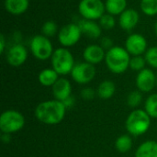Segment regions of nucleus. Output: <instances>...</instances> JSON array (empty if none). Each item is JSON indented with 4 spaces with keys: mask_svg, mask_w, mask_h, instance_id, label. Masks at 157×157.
<instances>
[{
    "mask_svg": "<svg viewBox=\"0 0 157 157\" xmlns=\"http://www.w3.org/2000/svg\"><path fill=\"white\" fill-rule=\"evenodd\" d=\"M77 10L82 18L98 20L105 13V2L102 0H80Z\"/></svg>",
    "mask_w": 157,
    "mask_h": 157,
    "instance_id": "7",
    "label": "nucleus"
},
{
    "mask_svg": "<svg viewBox=\"0 0 157 157\" xmlns=\"http://www.w3.org/2000/svg\"><path fill=\"white\" fill-rule=\"evenodd\" d=\"M59 79V74L53 68H46L39 74V82L44 86H52Z\"/></svg>",
    "mask_w": 157,
    "mask_h": 157,
    "instance_id": "20",
    "label": "nucleus"
},
{
    "mask_svg": "<svg viewBox=\"0 0 157 157\" xmlns=\"http://www.w3.org/2000/svg\"><path fill=\"white\" fill-rule=\"evenodd\" d=\"M85 62L93 65L100 63L106 57V51L99 44H90L86 46L83 52Z\"/></svg>",
    "mask_w": 157,
    "mask_h": 157,
    "instance_id": "14",
    "label": "nucleus"
},
{
    "mask_svg": "<svg viewBox=\"0 0 157 157\" xmlns=\"http://www.w3.org/2000/svg\"><path fill=\"white\" fill-rule=\"evenodd\" d=\"M156 86H157V75H156Z\"/></svg>",
    "mask_w": 157,
    "mask_h": 157,
    "instance_id": "37",
    "label": "nucleus"
},
{
    "mask_svg": "<svg viewBox=\"0 0 157 157\" xmlns=\"http://www.w3.org/2000/svg\"><path fill=\"white\" fill-rule=\"evenodd\" d=\"M29 49L32 55L40 61H46L52 58L54 52L51 39L42 34H38L31 38Z\"/></svg>",
    "mask_w": 157,
    "mask_h": 157,
    "instance_id": "5",
    "label": "nucleus"
},
{
    "mask_svg": "<svg viewBox=\"0 0 157 157\" xmlns=\"http://www.w3.org/2000/svg\"><path fill=\"white\" fill-rule=\"evenodd\" d=\"M63 103L64 104L65 108H66V109H68V108H70V107L73 105V103H74V99H73V98H72V97H70L69 98H67L66 100H64Z\"/></svg>",
    "mask_w": 157,
    "mask_h": 157,
    "instance_id": "34",
    "label": "nucleus"
},
{
    "mask_svg": "<svg viewBox=\"0 0 157 157\" xmlns=\"http://www.w3.org/2000/svg\"><path fill=\"white\" fill-rule=\"evenodd\" d=\"M2 140H3V142H4V143H8V142H9V140H10L9 134H7V133H4V134L2 135Z\"/></svg>",
    "mask_w": 157,
    "mask_h": 157,
    "instance_id": "35",
    "label": "nucleus"
},
{
    "mask_svg": "<svg viewBox=\"0 0 157 157\" xmlns=\"http://www.w3.org/2000/svg\"><path fill=\"white\" fill-rule=\"evenodd\" d=\"M126 129L131 135L139 136L145 133L151 125L150 116L145 110L135 109L126 120Z\"/></svg>",
    "mask_w": 157,
    "mask_h": 157,
    "instance_id": "3",
    "label": "nucleus"
},
{
    "mask_svg": "<svg viewBox=\"0 0 157 157\" xmlns=\"http://www.w3.org/2000/svg\"><path fill=\"white\" fill-rule=\"evenodd\" d=\"M6 46V40L4 34L0 35V53H4Z\"/></svg>",
    "mask_w": 157,
    "mask_h": 157,
    "instance_id": "33",
    "label": "nucleus"
},
{
    "mask_svg": "<svg viewBox=\"0 0 157 157\" xmlns=\"http://www.w3.org/2000/svg\"><path fill=\"white\" fill-rule=\"evenodd\" d=\"M77 24L82 31V34L91 40L99 39L102 35L103 29L100 27L99 23L96 22L95 20L82 18L77 22Z\"/></svg>",
    "mask_w": 157,
    "mask_h": 157,
    "instance_id": "15",
    "label": "nucleus"
},
{
    "mask_svg": "<svg viewBox=\"0 0 157 157\" xmlns=\"http://www.w3.org/2000/svg\"><path fill=\"white\" fill-rule=\"evenodd\" d=\"M12 40H14V43H21V40H22V34L20 31H15L12 34Z\"/></svg>",
    "mask_w": 157,
    "mask_h": 157,
    "instance_id": "32",
    "label": "nucleus"
},
{
    "mask_svg": "<svg viewBox=\"0 0 157 157\" xmlns=\"http://www.w3.org/2000/svg\"><path fill=\"white\" fill-rule=\"evenodd\" d=\"M127 0H106L105 7L106 12L116 17L123 13L128 7Z\"/></svg>",
    "mask_w": 157,
    "mask_h": 157,
    "instance_id": "18",
    "label": "nucleus"
},
{
    "mask_svg": "<svg viewBox=\"0 0 157 157\" xmlns=\"http://www.w3.org/2000/svg\"><path fill=\"white\" fill-rule=\"evenodd\" d=\"M144 109L150 117L157 119V94H153L148 97L145 101Z\"/></svg>",
    "mask_w": 157,
    "mask_h": 157,
    "instance_id": "25",
    "label": "nucleus"
},
{
    "mask_svg": "<svg viewBox=\"0 0 157 157\" xmlns=\"http://www.w3.org/2000/svg\"><path fill=\"white\" fill-rule=\"evenodd\" d=\"M41 34L44 35L45 37L51 39L58 35L59 33V27L57 23L53 20H47L45 21L42 26H41Z\"/></svg>",
    "mask_w": 157,
    "mask_h": 157,
    "instance_id": "22",
    "label": "nucleus"
},
{
    "mask_svg": "<svg viewBox=\"0 0 157 157\" xmlns=\"http://www.w3.org/2000/svg\"><path fill=\"white\" fill-rule=\"evenodd\" d=\"M99 45L107 52L109 49H111L112 47H114L113 40L111 38H109V37H102V38H100V43H99Z\"/></svg>",
    "mask_w": 157,
    "mask_h": 157,
    "instance_id": "30",
    "label": "nucleus"
},
{
    "mask_svg": "<svg viewBox=\"0 0 157 157\" xmlns=\"http://www.w3.org/2000/svg\"><path fill=\"white\" fill-rule=\"evenodd\" d=\"M154 30H155V36L157 37V21L155 22V27H154Z\"/></svg>",
    "mask_w": 157,
    "mask_h": 157,
    "instance_id": "36",
    "label": "nucleus"
},
{
    "mask_svg": "<svg viewBox=\"0 0 157 157\" xmlns=\"http://www.w3.org/2000/svg\"><path fill=\"white\" fill-rule=\"evenodd\" d=\"M98 23H99L100 27L102 28V29H104V30H111L116 26V18H115L114 16H112V15L106 12L98 19Z\"/></svg>",
    "mask_w": 157,
    "mask_h": 157,
    "instance_id": "26",
    "label": "nucleus"
},
{
    "mask_svg": "<svg viewBox=\"0 0 157 157\" xmlns=\"http://www.w3.org/2000/svg\"><path fill=\"white\" fill-rule=\"evenodd\" d=\"M66 108L62 101L48 100L40 103L35 109V116L40 122L48 125L60 123L65 116Z\"/></svg>",
    "mask_w": 157,
    "mask_h": 157,
    "instance_id": "1",
    "label": "nucleus"
},
{
    "mask_svg": "<svg viewBox=\"0 0 157 157\" xmlns=\"http://www.w3.org/2000/svg\"><path fill=\"white\" fill-rule=\"evenodd\" d=\"M140 7L142 12L148 17L157 15V0H141Z\"/></svg>",
    "mask_w": 157,
    "mask_h": 157,
    "instance_id": "24",
    "label": "nucleus"
},
{
    "mask_svg": "<svg viewBox=\"0 0 157 157\" xmlns=\"http://www.w3.org/2000/svg\"><path fill=\"white\" fill-rule=\"evenodd\" d=\"M146 60L144 57H143L142 55H138V56H132L131 58L130 61V68L132 69L133 71H142L145 68V64H146Z\"/></svg>",
    "mask_w": 157,
    "mask_h": 157,
    "instance_id": "27",
    "label": "nucleus"
},
{
    "mask_svg": "<svg viewBox=\"0 0 157 157\" xmlns=\"http://www.w3.org/2000/svg\"><path fill=\"white\" fill-rule=\"evenodd\" d=\"M124 48L132 56L143 55L148 50V41L144 35L132 33L127 37Z\"/></svg>",
    "mask_w": 157,
    "mask_h": 157,
    "instance_id": "10",
    "label": "nucleus"
},
{
    "mask_svg": "<svg viewBox=\"0 0 157 157\" xmlns=\"http://www.w3.org/2000/svg\"><path fill=\"white\" fill-rule=\"evenodd\" d=\"M52 68L59 74V75H66L71 74L75 63L74 55L68 48L60 47L54 50L51 58Z\"/></svg>",
    "mask_w": 157,
    "mask_h": 157,
    "instance_id": "4",
    "label": "nucleus"
},
{
    "mask_svg": "<svg viewBox=\"0 0 157 157\" xmlns=\"http://www.w3.org/2000/svg\"><path fill=\"white\" fill-rule=\"evenodd\" d=\"M72 86L68 79L61 77L52 86V93L56 100L63 102L71 97Z\"/></svg>",
    "mask_w": 157,
    "mask_h": 157,
    "instance_id": "16",
    "label": "nucleus"
},
{
    "mask_svg": "<svg viewBox=\"0 0 157 157\" xmlns=\"http://www.w3.org/2000/svg\"><path fill=\"white\" fill-rule=\"evenodd\" d=\"M116 90L115 84L110 80H105L98 87V95L102 99H109L110 98Z\"/></svg>",
    "mask_w": 157,
    "mask_h": 157,
    "instance_id": "21",
    "label": "nucleus"
},
{
    "mask_svg": "<svg viewBox=\"0 0 157 157\" xmlns=\"http://www.w3.org/2000/svg\"><path fill=\"white\" fill-rule=\"evenodd\" d=\"M81 96L84 99L86 100H91L94 98V96H95V91L90 88V87H86V88H84L81 92Z\"/></svg>",
    "mask_w": 157,
    "mask_h": 157,
    "instance_id": "31",
    "label": "nucleus"
},
{
    "mask_svg": "<svg viewBox=\"0 0 157 157\" xmlns=\"http://www.w3.org/2000/svg\"><path fill=\"white\" fill-rule=\"evenodd\" d=\"M135 157H157V143L155 141H146L137 149Z\"/></svg>",
    "mask_w": 157,
    "mask_h": 157,
    "instance_id": "19",
    "label": "nucleus"
},
{
    "mask_svg": "<svg viewBox=\"0 0 157 157\" xmlns=\"http://www.w3.org/2000/svg\"><path fill=\"white\" fill-rule=\"evenodd\" d=\"M30 0H5V9L13 16H20L24 14L29 6Z\"/></svg>",
    "mask_w": 157,
    "mask_h": 157,
    "instance_id": "17",
    "label": "nucleus"
},
{
    "mask_svg": "<svg viewBox=\"0 0 157 157\" xmlns=\"http://www.w3.org/2000/svg\"><path fill=\"white\" fill-rule=\"evenodd\" d=\"M140 21V14L134 8H127L119 16V25L126 31L132 30Z\"/></svg>",
    "mask_w": 157,
    "mask_h": 157,
    "instance_id": "13",
    "label": "nucleus"
},
{
    "mask_svg": "<svg viewBox=\"0 0 157 157\" xmlns=\"http://www.w3.org/2000/svg\"><path fill=\"white\" fill-rule=\"evenodd\" d=\"M136 86L141 92L147 93L152 91L156 86V75L153 70L144 68L137 75Z\"/></svg>",
    "mask_w": 157,
    "mask_h": 157,
    "instance_id": "12",
    "label": "nucleus"
},
{
    "mask_svg": "<svg viewBox=\"0 0 157 157\" xmlns=\"http://www.w3.org/2000/svg\"><path fill=\"white\" fill-rule=\"evenodd\" d=\"M131 54L124 47L114 46L106 52L105 63L113 74H122L130 67Z\"/></svg>",
    "mask_w": 157,
    "mask_h": 157,
    "instance_id": "2",
    "label": "nucleus"
},
{
    "mask_svg": "<svg viewBox=\"0 0 157 157\" xmlns=\"http://www.w3.org/2000/svg\"><path fill=\"white\" fill-rule=\"evenodd\" d=\"M142 93L139 90L136 91H132L129 94L128 98H127V103L131 108H137L141 102H142Z\"/></svg>",
    "mask_w": 157,
    "mask_h": 157,
    "instance_id": "29",
    "label": "nucleus"
},
{
    "mask_svg": "<svg viewBox=\"0 0 157 157\" xmlns=\"http://www.w3.org/2000/svg\"><path fill=\"white\" fill-rule=\"evenodd\" d=\"M115 147L120 153H127L132 147V140L129 135H121L115 142Z\"/></svg>",
    "mask_w": 157,
    "mask_h": 157,
    "instance_id": "23",
    "label": "nucleus"
},
{
    "mask_svg": "<svg viewBox=\"0 0 157 157\" xmlns=\"http://www.w3.org/2000/svg\"><path fill=\"white\" fill-rule=\"evenodd\" d=\"M24 116L17 110H6L0 116V130L3 133L17 132L24 127Z\"/></svg>",
    "mask_w": 157,
    "mask_h": 157,
    "instance_id": "6",
    "label": "nucleus"
},
{
    "mask_svg": "<svg viewBox=\"0 0 157 157\" xmlns=\"http://www.w3.org/2000/svg\"><path fill=\"white\" fill-rule=\"evenodd\" d=\"M28 50L22 43H13L6 52V62L13 67L21 66L28 59Z\"/></svg>",
    "mask_w": 157,
    "mask_h": 157,
    "instance_id": "11",
    "label": "nucleus"
},
{
    "mask_svg": "<svg viewBox=\"0 0 157 157\" xmlns=\"http://www.w3.org/2000/svg\"><path fill=\"white\" fill-rule=\"evenodd\" d=\"M96 74L97 70L95 65L86 62L75 63L71 72V75L74 81L81 85L88 84L91 82L96 76Z\"/></svg>",
    "mask_w": 157,
    "mask_h": 157,
    "instance_id": "9",
    "label": "nucleus"
},
{
    "mask_svg": "<svg viewBox=\"0 0 157 157\" xmlns=\"http://www.w3.org/2000/svg\"><path fill=\"white\" fill-rule=\"evenodd\" d=\"M144 58L146 60V63L151 67L157 69V46L148 48V50L144 53Z\"/></svg>",
    "mask_w": 157,
    "mask_h": 157,
    "instance_id": "28",
    "label": "nucleus"
},
{
    "mask_svg": "<svg viewBox=\"0 0 157 157\" xmlns=\"http://www.w3.org/2000/svg\"><path fill=\"white\" fill-rule=\"evenodd\" d=\"M82 35V31L77 23H69L60 29L57 39L62 47L70 48L80 40Z\"/></svg>",
    "mask_w": 157,
    "mask_h": 157,
    "instance_id": "8",
    "label": "nucleus"
}]
</instances>
